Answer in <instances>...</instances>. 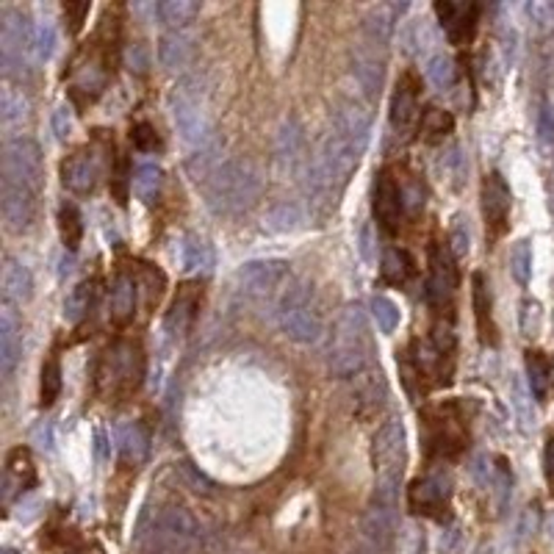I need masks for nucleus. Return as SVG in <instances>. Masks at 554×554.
<instances>
[{
	"mask_svg": "<svg viewBox=\"0 0 554 554\" xmlns=\"http://www.w3.org/2000/svg\"><path fill=\"white\" fill-rule=\"evenodd\" d=\"M424 78L435 92H452L458 84V67L447 53H435L430 62H424Z\"/></svg>",
	"mask_w": 554,
	"mask_h": 554,
	"instance_id": "obj_32",
	"label": "nucleus"
},
{
	"mask_svg": "<svg viewBox=\"0 0 554 554\" xmlns=\"http://www.w3.org/2000/svg\"><path fill=\"white\" fill-rule=\"evenodd\" d=\"M538 134L543 144H554V111L551 105H543L538 114Z\"/></svg>",
	"mask_w": 554,
	"mask_h": 554,
	"instance_id": "obj_55",
	"label": "nucleus"
},
{
	"mask_svg": "<svg viewBox=\"0 0 554 554\" xmlns=\"http://www.w3.org/2000/svg\"><path fill=\"white\" fill-rule=\"evenodd\" d=\"M471 308H474V322L482 344H496V324H493V300H490V286L482 272H474L471 277Z\"/></svg>",
	"mask_w": 554,
	"mask_h": 554,
	"instance_id": "obj_24",
	"label": "nucleus"
},
{
	"mask_svg": "<svg viewBox=\"0 0 554 554\" xmlns=\"http://www.w3.org/2000/svg\"><path fill=\"white\" fill-rule=\"evenodd\" d=\"M161 186H163V173H161V166L155 161H144L136 166V173H134V192L142 203H155L158 194H161Z\"/></svg>",
	"mask_w": 554,
	"mask_h": 554,
	"instance_id": "obj_35",
	"label": "nucleus"
},
{
	"mask_svg": "<svg viewBox=\"0 0 554 554\" xmlns=\"http://www.w3.org/2000/svg\"><path fill=\"white\" fill-rule=\"evenodd\" d=\"M300 222H302V211L297 203H281V205H274L266 216V225L269 231H277V233H286V231H294L300 228Z\"/></svg>",
	"mask_w": 554,
	"mask_h": 554,
	"instance_id": "obj_40",
	"label": "nucleus"
},
{
	"mask_svg": "<svg viewBox=\"0 0 554 554\" xmlns=\"http://www.w3.org/2000/svg\"><path fill=\"white\" fill-rule=\"evenodd\" d=\"M405 460H408L405 427L400 419H388L371 440V463L377 471V482H400Z\"/></svg>",
	"mask_w": 554,
	"mask_h": 554,
	"instance_id": "obj_10",
	"label": "nucleus"
},
{
	"mask_svg": "<svg viewBox=\"0 0 554 554\" xmlns=\"http://www.w3.org/2000/svg\"><path fill=\"white\" fill-rule=\"evenodd\" d=\"M173 120L186 144H194V147L208 144L211 123L205 114V103L192 84H181V89L173 94Z\"/></svg>",
	"mask_w": 554,
	"mask_h": 554,
	"instance_id": "obj_11",
	"label": "nucleus"
},
{
	"mask_svg": "<svg viewBox=\"0 0 554 554\" xmlns=\"http://www.w3.org/2000/svg\"><path fill=\"white\" fill-rule=\"evenodd\" d=\"M300 147H302V134H300V128H297V123L292 120L283 131H281V147H277V153H281V158L283 161H294L297 158V153H300Z\"/></svg>",
	"mask_w": 554,
	"mask_h": 554,
	"instance_id": "obj_45",
	"label": "nucleus"
},
{
	"mask_svg": "<svg viewBox=\"0 0 554 554\" xmlns=\"http://www.w3.org/2000/svg\"><path fill=\"white\" fill-rule=\"evenodd\" d=\"M144 352L136 341L111 344L97 363V391L105 400L128 397L142 385Z\"/></svg>",
	"mask_w": 554,
	"mask_h": 554,
	"instance_id": "obj_4",
	"label": "nucleus"
},
{
	"mask_svg": "<svg viewBox=\"0 0 554 554\" xmlns=\"http://www.w3.org/2000/svg\"><path fill=\"white\" fill-rule=\"evenodd\" d=\"M510 274L516 277V283L527 286L529 277H532V247L529 242H519L510 252Z\"/></svg>",
	"mask_w": 554,
	"mask_h": 554,
	"instance_id": "obj_43",
	"label": "nucleus"
},
{
	"mask_svg": "<svg viewBox=\"0 0 554 554\" xmlns=\"http://www.w3.org/2000/svg\"><path fill=\"white\" fill-rule=\"evenodd\" d=\"M369 131H371V111L358 100L344 103L336 114H332L330 131L322 139V144L313 153L311 166H308L305 186H308V197L316 208L330 211L339 203L361 155L366 153Z\"/></svg>",
	"mask_w": 554,
	"mask_h": 554,
	"instance_id": "obj_1",
	"label": "nucleus"
},
{
	"mask_svg": "<svg viewBox=\"0 0 554 554\" xmlns=\"http://www.w3.org/2000/svg\"><path fill=\"white\" fill-rule=\"evenodd\" d=\"M155 15L166 28L183 31L200 15V4H197V0H163V4H158Z\"/></svg>",
	"mask_w": 554,
	"mask_h": 554,
	"instance_id": "obj_34",
	"label": "nucleus"
},
{
	"mask_svg": "<svg viewBox=\"0 0 554 554\" xmlns=\"http://www.w3.org/2000/svg\"><path fill=\"white\" fill-rule=\"evenodd\" d=\"M125 64L131 67V73L144 75L147 67H150V50H147V45H142V42L128 45V50H125Z\"/></svg>",
	"mask_w": 554,
	"mask_h": 554,
	"instance_id": "obj_50",
	"label": "nucleus"
},
{
	"mask_svg": "<svg viewBox=\"0 0 554 554\" xmlns=\"http://www.w3.org/2000/svg\"><path fill=\"white\" fill-rule=\"evenodd\" d=\"M421 120V108H419V78L413 73H405L394 89L391 97V114H388V123H391V131L402 139H408L416 128V123Z\"/></svg>",
	"mask_w": 554,
	"mask_h": 554,
	"instance_id": "obj_17",
	"label": "nucleus"
},
{
	"mask_svg": "<svg viewBox=\"0 0 554 554\" xmlns=\"http://www.w3.org/2000/svg\"><path fill=\"white\" fill-rule=\"evenodd\" d=\"M527 374H529L532 397L538 402H546L549 391H551V374H554V363L549 361V355L540 350H529L527 352Z\"/></svg>",
	"mask_w": 554,
	"mask_h": 554,
	"instance_id": "obj_29",
	"label": "nucleus"
},
{
	"mask_svg": "<svg viewBox=\"0 0 554 554\" xmlns=\"http://www.w3.org/2000/svg\"><path fill=\"white\" fill-rule=\"evenodd\" d=\"M89 12H92V4H64V17H67L73 34H78L84 28V20L89 17Z\"/></svg>",
	"mask_w": 554,
	"mask_h": 554,
	"instance_id": "obj_53",
	"label": "nucleus"
},
{
	"mask_svg": "<svg viewBox=\"0 0 554 554\" xmlns=\"http://www.w3.org/2000/svg\"><path fill=\"white\" fill-rule=\"evenodd\" d=\"M36 192L0 181V213H4V225L9 233H25L36 222Z\"/></svg>",
	"mask_w": 554,
	"mask_h": 554,
	"instance_id": "obj_16",
	"label": "nucleus"
},
{
	"mask_svg": "<svg viewBox=\"0 0 554 554\" xmlns=\"http://www.w3.org/2000/svg\"><path fill=\"white\" fill-rule=\"evenodd\" d=\"M55 50V28L50 20H36L34 23V36H31V55L36 62H50Z\"/></svg>",
	"mask_w": 554,
	"mask_h": 554,
	"instance_id": "obj_41",
	"label": "nucleus"
},
{
	"mask_svg": "<svg viewBox=\"0 0 554 554\" xmlns=\"http://www.w3.org/2000/svg\"><path fill=\"white\" fill-rule=\"evenodd\" d=\"M200 305V289L194 283H183L178 289V297L173 300L170 311H166V319H163V330L170 332L173 339L183 336L186 327L192 324L194 319V311Z\"/></svg>",
	"mask_w": 554,
	"mask_h": 554,
	"instance_id": "obj_25",
	"label": "nucleus"
},
{
	"mask_svg": "<svg viewBox=\"0 0 554 554\" xmlns=\"http://www.w3.org/2000/svg\"><path fill=\"white\" fill-rule=\"evenodd\" d=\"M274 316L286 336L305 347L316 344L324 332V319H322L319 302L313 297V289L305 283H294L277 297Z\"/></svg>",
	"mask_w": 554,
	"mask_h": 554,
	"instance_id": "obj_5",
	"label": "nucleus"
},
{
	"mask_svg": "<svg viewBox=\"0 0 554 554\" xmlns=\"http://www.w3.org/2000/svg\"><path fill=\"white\" fill-rule=\"evenodd\" d=\"M178 469H181V474H183V480H186V485H189L192 490H197V493H211L213 485H211L192 463H181Z\"/></svg>",
	"mask_w": 554,
	"mask_h": 554,
	"instance_id": "obj_54",
	"label": "nucleus"
},
{
	"mask_svg": "<svg viewBox=\"0 0 554 554\" xmlns=\"http://www.w3.org/2000/svg\"><path fill=\"white\" fill-rule=\"evenodd\" d=\"M513 385V408H516V416H519V421H521V430H529V421H535V413H532V402H529V397H527V391H524V385H521V380H513L510 382Z\"/></svg>",
	"mask_w": 554,
	"mask_h": 554,
	"instance_id": "obj_46",
	"label": "nucleus"
},
{
	"mask_svg": "<svg viewBox=\"0 0 554 554\" xmlns=\"http://www.w3.org/2000/svg\"><path fill=\"white\" fill-rule=\"evenodd\" d=\"M361 554H371V551H361Z\"/></svg>",
	"mask_w": 554,
	"mask_h": 554,
	"instance_id": "obj_61",
	"label": "nucleus"
},
{
	"mask_svg": "<svg viewBox=\"0 0 554 554\" xmlns=\"http://www.w3.org/2000/svg\"><path fill=\"white\" fill-rule=\"evenodd\" d=\"M31 120V103L28 97L15 89V86H4L0 92V125H4L6 134L23 128Z\"/></svg>",
	"mask_w": 554,
	"mask_h": 554,
	"instance_id": "obj_28",
	"label": "nucleus"
},
{
	"mask_svg": "<svg viewBox=\"0 0 554 554\" xmlns=\"http://www.w3.org/2000/svg\"><path fill=\"white\" fill-rule=\"evenodd\" d=\"M92 302H94V283H92V281L78 283V286L67 294V300H64V319H67L70 324H78V322L92 311Z\"/></svg>",
	"mask_w": 554,
	"mask_h": 554,
	"instance_id": "obj_39",
	"label": "nucleus"
},
{
	"mask_svg": "<svg viewBox=\"0 0 554 554\" xmlns=\"http://www.w3.org/2000/svg\"><path fill=\"white\" fill-rule=\"evenodd\" d=\"M181 261H183V269L186 272H211L213 266V250L211 244L197 236V233H189L181 244Z\"/></svg>",
	"mask_w": 554,
	"mask_h": 554,
	"instance_id": "obj_36",
	"label": "nucleus"
},
{
	"mask_svg": "<svg viewBox=\"0 0 554 554\" xmlns=\"http://www.w3.org/2000/svg\"><path fill=\"white\" fill-rule=\"evenodd\" d=\"M458 289V266L450 244L432 242L430 247V274H427V302L432 311L443 313L452 308V297Z\"/></svg>",
	"mask_w": 554,
	"mask_h": 554,
	"instance_id": "obj_12",
	"label": "nucleus"
},
{
	"mask_svg": "<svg viewBox=\"0 0 554 554\" xmlns=\"http://www.w3.org/2000/svg\"><path fill=\"white\" fill-rule=\"evenodd\" d=\"M397 488L400 482H377L363 516V540L371 554H385L397 535Z\"/></svg>",
	"mask_w": 554,
	"mask_h": 554,
	"instance_id": "obj_6",
	"label": "nucleus"
},
{
	"mask_svg": "<svg viewBox=\"0 0 554 554\" xmlns=\"http://www.w3.org/2000/svg\"><path fill=\"white\" fill-rule=\"evenodd\" d=\"M371 316L380 327V332H394L400 327V308L394 300H388L385 294L371 297Z\"/></svg>",
	"mask_w": 554,
	"mask_h": 554,
	"instance_id": "obj_42",
	"label": "nucleus"
},
{
	"mask_svg": "<svg viewBox=\"0 0 554 554\" xmlns=\"http://www.w3.org/2000/svg\"><path fill=\"white\" fill-rule=\"evenodd\" d=\"M31 440L36 443V450L39 452H53V427H50V421H39L36 427H34V432H31Z\"/></svg>",
	"mask_w": 554,
	"mask_h": 554,
	"instance_id": "obj_56",
	"label": "nucleus"
},
{
	"mask_svg": "<svg viewBox=\"0 0 554 554\" xmlns=\"http://www.w3.org/2000/svg\"><path fill=\"white\" fill-rule=\"evenodd\" d=\"M289 277V263L286 261H258V263H247L239 272V281L244 286V292L250 297L266 300L274 294V289H281L283 281Z\"/></svg>",
	"mask_w": 554,
	"mask_h": 554,
	"instance_id": "obj_20",
	"label": "nucleus"
},
{
	"mask_svg": "<svg viewBox=\"0 0 554 554\" xmlns=\"http://www.w3.org/2000/svg\"><path fill=\"white\" fill-rule=\"evenodd\" d=\"M205 181V197L208 205L216 213H239L261 192V175L250 161H225L213 163L211 173L203 178Z\"/></svg>",
	"mask_w": 554,
	"mask_h": 554,
	"instance_id": "obj_2",
	"label": "nucleus"
},
{
	"mask_svg": "<svg viewBox=\"0 0 554 554\" xmlns=\"http://www.w3.org/2000/svg\"><path fill=\"white\" fill-rule=\"evenodd\" d=\"M31 36L34 25H28V17L15 6H4L0 12V64H4L6 81L25 75L23 64L31 53Z\"/></svg>",
	"mask_w": 554,
	"mask_h": 554,
	"instance_id": "obj_7",
	"label": "nucleus"
},
{
	"mask_svg": "<svg viewBox=\"0 0 554 554\" xmlns=\"http://www.w3.org/2000/svg\"><path fill=\"white\" fill-rule=\"evenodd\" d=\"M192 55H194V39L186 31H170L161 36L158 59H161L163 70H170V73L183 70L192 62Z\"/></svg>",
	"mask_w": 554,
	"mask_h": 554,
	"instance_id": "obj_26",
	"label": "nucleus"
},
{
	"mask_svg": "<svg viewBox=\"0 0 554 554\" xmlns=\"http://www.w3.org/2000/svg\"><path fill=\"white\" fill-rule=\"evenodd\" d=\"M128 186H134V175H128V161L120 158L114 175H111V192H114V200H117L120 205L128 203Z\"/></svg>",
	"mask_w": 554,
	"mask_h": 554,
	"instance_id": "obj_47",
	"label": "nucleus"
},
{
	"mask_svg": "<svg viewBox=\"0 0 554 554\" xmlns=\"http://www.w3.org/2000/svg\"><path fill=\"white\" fill-rule=\"evenodd\" d=\"M131 142L142 153H153V150L161 147V139H158V134H155V128L150 123H136L134 131H131Z\"/></svg>",
	"mask_w": 554,
	"mask_h": 554,
	"instance_id": "obj_48",
	"label": "nucleus"
},
{
	"mask_svg": "<svg viewBox=\"0 0 554 554\" xmlns=\"http://www.w3.org/2000/svg\"><path fill=\"white\" fill-rule=\"evenodd\" d=\"M0 286H4L6 305H12V302L23 305L34 297V277L25 269V263H20L17 258L4 261V277H0Z\"/></svg>",
	"mask_w": 554,
	"mask_h": 554,
	"instance_id": "obj_27",
	"label": "nucleus"
},
{
	"mask_svg": "<svg viewBox=\"0 0 554 554\" xmlns=\"http://www.w3.org/2000/svg\"><path fill=\"white\" fill-rule=\"evenodd\" d=\"M424 430H427V450L430 455H458L463 447H466V438H469V430H466V419L460 413V405L450 402V405H438L427 413V421H424Z\"/></svg>",
	"mask_w": 554,
	"mask_h": 554,
	"instance_id": "obj_8",
	"label": "nucleus"
},
{
	"mask_svg": "<svg viewBox=\"0 0 554 554\" xmlns=\"http://www.w3.org/2000/svg\"><path fill=\"white\" fill-rule=\"evenodd\" d=\"M136 302H139V283L134 281V274L128 272H117L114 281H111V322L117 327H125L134 322L136 316Z\"/></svg>",
	"mask_w": 554,
	"mask_h": 554,
	"instance_id": "obj_23",
	"label": "nucleus"
},
{
	"mask_svg": "<svg viewBox=\"0 0 554 554\" xmlns=\"http://www.w3.org/2000/svg\"><path fill=\"white\" fill-rule=\"evenodd\" d=\"M36 485V469L31 460V452L25 447H17L6 458V471H4V502L12 505L15 496L28 493Z\"/></svg>",
	"mask_w": 554,
	"mask_h": 554,
	"instance_id": "obj_21",
	"label": "nucleus"
},
{
	"mask_svg": "<svg viewBox=\"0 0 554 554\" xmlns=\"http://www.w3.org/2000/svg\"><path fill=\"white\" fill-rule=\"evenodd\" d=\"M543 474L549 488H554V435L546 438V447H543Z\"/></svg>",
	"mask_w": 554,
	"mask_h": 554,
	"instance_id": "obj_57",
	"label": "nucleus"
},
{
	"mask_svg": "<svg viewBox=\"0 0 554 554\" xmlns=\"http://www.w3.org/2000/svg\"><path fill=\"white\" fill-rule=\"evenodd\" d=\"M455 131V117L450 114V111H443L438 105H430L424 108V114L419 120V134L427 144H438L443 142L450 134Z\"/></svg>",
	"mask_w": 554,
	"mask_h": 554,
	"instance_id": "obj_31",
	"label": "nucleus"
},
{
	"mask_svg": "<svg viewBox=\"0 0 554 554\" xmlns=\"http://www.w3.org/2000/svg\"><path fill=\"white\" fill-rule=\"evenodd\" d=\"M4 181L25 186L31 192H42L45 186V163L42 150L28 136H15L4 144Z\"/></svg>",
	"mask_w": 554,
	"mask_h": 554,
	"instance_id": "obj_9",
	"label": "nucleus"
},
{
	"mask_svg": "<svg viewBox=\"0 0 554 554\" xmlns=\"http://www.w3.org/2000/svg\"><path fill=\"white\" fill-rule=\"evenodd\" d=\"M450 499H452V480L443 469L413 480L408 488V508L416 516L443 519L450 510Z\"/></svg>",
	"mask_w": 554,
	"mask_h": 554,
	"instance_id": "obj_13",
	"label": "nucleus"
},
{
	"mask_svg": "<svg viewBox=\"0 0 554 554\" xmlns=\"http://www.w3.org/2000/svg\"><path fill=\"white\" fill-rule=\"evenodd\" d=\"M53 134L59 142H67V136L73 134V120H70V108L59 105L53 111Z\"/></svg>",
	"mask_w": 554,
	"mask_h": 554,
	"instance_id": "obj_52",
	"label": "nucleus"
},
{
	"mask_svg": "<svg viewBox=\"0 0 554 554\" xmlns=\"http://www.w3.org/2000/svg\"><path fill=\"white\" fill-rule=\"evenodd\" d=\"M20 355H23V327L12 305H4V311H0V374L6 380L15 374Z\"/></svg>",
	"mask_w": 554,
	"mask_h": 554,
	"instance_id": "obj_22",
	"label": "nucleus"
},
{
	"mask_svg": "<svg viewBox=\"0 0 554 554\" xmlns=\"http://www.w3.org/2000/svg\"><path fill=\"white\" fill-rule=\"evenodd\" d=\"M546 532H549V538L554 540V513H551V516L546 519Z\"/></svg>",
	"mask_w": 554,
	"mask_h": 554,
	"instance_id": "obj_59",
	"label": "nucleus"
},
{
	"mask_svg": "<svg viewBox=\"0 0 554 554\" xmlns=\"http://www.w3.org/2000/svg\"><path fill=\"white\" fill-rule=\"evenodd\" d=\"M405 192L402 178L394 175V170H382L374 181V219L382 233L397 236L402 216H405Z\"/></svg>",
	"mask_w": 554,
	"mask_h": 554,
	"instance_id": "obj_14",
	"label": "nucleus"
},
{
	"mask_svg": "<svg viewBox=\"0 0 554 554\" xmlns=\"http://www.w3.org/2000/svg\"><path fill=\"white\" fill-rule=\"evenodd\" d=\"M380 274H382L385 283L405 286L413 277V258H411V252L402 250V247H388L382 252V261H380Z\"/></svg>",
	"mask_w": 554,
	"mask_h": 554,
	"instance_id": "obj_30",
	"label": "nucleus"
},
{
	"mask_svg": "<svg viewBox=\"0 0 554 554\" xmlns=\"http://www.w3.org/2000/svg\"><path fill=\"white\" fill-rule=\"evenodd\" d=\"M450 250L455 258H466L471 250V233H469V219L455 216L452 228H450Z\"/></svg>",
	"mask_w": 554,
	"mask_h": 554,
	"instance_id": "obj_44",
	"label": "nucleus"
},
{
	"mask_svg": "<svg viewBox=\"0 0 554 554\" xmlns=\"http://www.w3.org/2000/svg\"><path fill=\"white\" fill-rule=\"evenodd\" d=\"M4 554H12V551H9V549H6V551H4Z\"/></svg>",
	"mask_w": 554,
	"mask_h": 554,
	"instance_id": "obj_60",
	"label": "nucleus"
},
{
	"mask_svg": "<svg viewBox=\"0 0 554 554\" xmlns=\"http://www.w3.org/2000/svg\"><path fill=\"white\" fill-rule=\"evenodd\" d=\"M510 208H513V192L508 181L499 173H488L482 181V216H485V231L490 242L505 236Z\"/></svg>",
	"mask_w": 554,
	"mask_h": 554,
	"instance_id": "obj_15",
	"label": "nucleus"
},
{
	"mask_svg": "<svg viewBox=\"0 0 554 554\" xmlns=\"http://www.w3.org/2000/svg\"><path fill=\"white\" fill-rule=\"evenodd\" d=\"M59 233L70 252H75L84 242V216L75 203H62L59 208Z\"/></svg>",
	"mask_w": 554,
	"mask_h": 554,
	"instance_id": "obj_37",
	"label": "nucleus"
},
{
	"mask_svg": "<svg viewBox=\"0 0 554 554\" xmlns=\"http://www.w3.org/2000/svg\"><path fill=\"white\" fill-rule=\"evenodd\" d=\"M371 361V336L361 305H347L330 341V371L336 377L361 374Z\"/></svg>",
	"mask_w": 554,
	"mask_h": 554,
	"instance_id": "obj_3",
	"label": "nucleus"
},
{
	"mask_svg": "<svg viewBox=\"0 0 554 554\" xmlns=\"http://www.w3.org/2000/svg\"><path fill=\"white\" fill-rule=\"evenodd\" d=\"M147 554H155V551H147Z\"/></svg>",
	"mask_w": 554,
	"mask_h": 554,
	"instance_id": "obj_62",
	"label": "nucleus"
},
{
	"mask_svg": "<svg viewBox=\"0 0 554 554\" xmlns=\"http://www.w3.org/2000/svg\"><path fill=\"white\" fill-rule=\"evenodd\" d=\"M100 178V155L92 147H81L62 161V186L73 194L94 192Z\"/></svg>",
	"mask_w": 554,
	"mask_h": 554,
	"instance_id": "obj_18",
	"label": "nucleus"
},
{
	"mask_svg": "<svg viewBox=\"0 0 554 554\" xmlns=\"http://www.w3.org/2000/svg\"><path fill=\"white\" fill-rule=\"evenodd\" d=\"M540 319H543L540 305L527 300V302L521 305V332H524V336H538V330H540Z\"/></svg>",
	"mask_w": 554,
	"mask_h": 554,
	"instance_id": "obj_51",
	"label": "nucleus"
},
{
	"mask_svg": "<svg viewBox=\"0 0 554 554\" xmlns=\"http://www.w3.org/2000/svg\"><path fill=\"white\" fill-rule=\"evenodd\" d=\"M432 12L452 45H466L474 36L477 23H480L477 4H450V0H443V4L432 6Z\"/></svg>",
	"mask_w": 554,
	"mask_h": 554,
	"instance_id": "obj_19",
	"label": "nucleus"
},
{
	"mask_svg": "<svg viewBox=\"0 0 554 554\" xmlns=\"http://www.w3.org/2000/svg\"><path fill=\"white\" fill-rule=\"evenodd\" d=\"M527 15L538 28H554V4L551 0H532V4H527Z\"/></svg>",
	"mask_w": 554,
	"mask_h": 554,
	"instance_id": "obj_49",
	"label": "nucleus"
},
{
	"mask_svg": "<svg viewBox=\"0 0 554 554\" xmlns=\"http://www.w3.org/2000/svg\"><path fill=\"white\" fill-rule=\"evenodd\" d=\"M108 450H111V443L105 440V432H103V430H94V458H97V463H105V460H108Z\"/></svg>",
	"mask_w": 554,
	"mask_h": 554,
	"instance_id": "obj_58",
	"label": "nucleus"
},
{
	"mask_svg": "<svg viewBox=\"0 0 554 554\" xmlns=\"http://www.w3.org/2000/svg\"><path fill=\"white\" fill-rule=\"evenodd\" d=\"M117 450H120V458L125 463H144L147 458V435L142 432L139 424H123L117 427Z\"/></svg>",
	"mask_w": 554,
	"mask_h": 554,
	"instance_id": "obj_33",
	"label": "nucleus"
},
{
	"mask_svg": "<svg viewBox=\"0 0 554 554\" xmlns=\"http://www.w3.org/2000/svg\"><path fill=\"white\" fill-rule=\"evenodd\" d=\"M62 385H64V380H62V363H59V358L45 361V366H42V380H39V402H42V408H50L55 400H59Z\"/></svg>",
	"mask_w": 554,
	"mask_h": 554,
	"instance_id": "obj_38",
	"label": "nucleus"
}]
</instances>
